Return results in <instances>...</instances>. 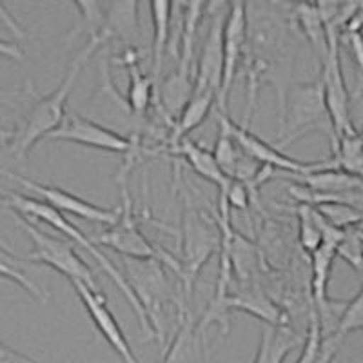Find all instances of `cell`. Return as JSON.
<instances>
[{"instance_id":"ab89813d","label":"cell","mask_w":363,"mask_h":363,"mask_svg":"<svg viewBox=\"0 0 363 363\" xmlns=\"http://www.w3.org/2000/svg\"><path fill=\"white\" fill-rule=\"evenodd\" d=\"M359 133H362V136H363V129H362V131H359Z\"/></svg>"},{"instance_id":"ac0fdd59","label":"cell","mask_w":363,"mask_h":363,"mask_svg":"<svg viewBox=\"0 0 363 363\" xmlns=\"http://www.w3.org/2000/svg\"><path fill=\"white\" fill-rule=\"evenodd\" d=\"M336 256H338V247L329 244H322L314 255H311V271H313V274H311V294H313V307L322 318V323L327 320V313L333 309L327 287H329L330 271H333Z\"/></svg>"},{"instance_id":"cb8c5ba5","label":"cell","mask_w":363,"mask_h":363,"mask_svg":"<svg viewBox=\"0 0 363 363\" xmlns=\"http://www.w3.org/2000/svg\"><path fill=\"white\" fill-rule=\"evenodd\" d=\"M289 11L293 13L291 17L296 22L298 29H301L303 37L313 45V50L316 51L318 57L322 55L323 58V55L327 53V28L322 15H320V9H318L316 2L314 4H311V2L291 4Z\"/></svg>"},{"instance_id":"ffe728a7","label":"cell","mask_w":363,"mask_h":363,"mask_svg":"<svg viewBox=\"0 0 363 363\" xmlns=\"http://www.w3.org/2000/svg\"><path fill=\"white\" fill-rule=\"evenodd\" d=\"M129 73V89H128V104L131 111L135 113L138 118L147 115L151 104L155 99V80L151 79V74H145L140 71L138 66V57L135 53V48H129L124 55V60Z\"/></svg>"},{"instance_id":"5bb4252c","label":"cell","mask_w":363,"mask_h":363,"mask_svg":"<svg viewBox=\"0 0 363 363\" xmlns=\"http://www.w3.org/2000/svg\"><path fill=\"white\" fill-rule=\"evenodd\" d=\"M11 180L21 184L26 189H31L33 193L40 194L42 199H44V202L48 203V206L53 207V209H57L58 213H67V215H73L77 216V218L87 220V222L104 223V225L109 227H111L120 216V207L118 209L100 207L96 206V203H91L87 202V200L77 196V194L69 193V191H64L62 187L50 186V184H40V182H35L31 180V178L26 177H18V174H11Z\"/></svg>"},{"instance_id":"ba28073f","label":"cell","mask_w":363,"mask_h":363,"mask_svg":"<svg viewBox=\"0 0 363 363\" xmlns=\"http://www.w3.org/2000/svg\"><path fill=\"white\" fill-rule=\"evenodd\" d=\"M9 213L13 215L15 223L18 227H22L26 235L29 236V240L33 242V252L28 256L29 262L48 265L53 271L60 272L62 277H66L69 280V284L71 281H82V284L89 285L91 289L100 291L95 274H93L89 265L77 255L74 244H71L67 240L48 235L42 229H38L31 220L18 215L17 211H9Z\"/></svg>"},{"instance_id":"f35d334b","label":"cell","mask_w":363,"mask_h":363,"mask_svg":"<svg viewBox=\"0 0 363 363\" xmlns=\"http://www.w3.org/2000/svg\"><path fill=\"white\" fill-rule=\"evenodd\" d=\"M2 363H35V362H31L29 358H26V356L11 351L9 347L4 345L2 347Z\"/></svg>"},{"instance_id":"2e32d148","label":"cell","mask_w":363,"mask_h":363,"mask_svg":"<svg viewBox=\"0 0 363 363\" xmlns=\"http://www.w3.org/2000/svg\"><path fill=\"white\" fill-rule=\"evenodd\" d=\"M229 309L251 314V316L262 320L264 325L277 327V329H280V327H289L287 314L255 281L247 284V287H244V289H238L236 293H231V296H229Z\"/></svg>"},{"instance_id":"30bf717a","label":"cell","mask_w":363,"mask_h":363,"mask_svg":"<svg viewBox=\"0 0 363 363\" xmlns=\"http://www.w3.org/2000/svg\"><path fill=\"white\" fill-rule=\"evenodd\" d=\"M327 53L322 58V74L320 79L323 82L325 91V102L329 109L330 122H333V136H338L356 133L351 120V99H349V89H347L345 77H343L342 55H340V38L342 31L336 26L327 24Z\"/></svg>"},{"instance_id":"836d02e7","label":"cell","mask_w":363,"mask_h":363,"mask_svg":"<svg viewBox=\"0 0 363 363\" xmlns=\"http://www.w3.org/2000/svg\"><path fill=\"white\" fill-rule=\"evenodd\" d=\"M220 193L225 194V199L229 202V206H231V209L245 211L249 207V202H251V193H249L247 186L238 180H231V184L225 189L220 191Z\"/></svg>"},{"instance_id":"277c9868","label":"cell","mask_w":363,"mask_h":363,"mask_svg":"<svg viewBox=\"0 0 363 363\" xmlns=\"http://www.w3.org/2000/svg\"><path fill=\"white\" fill-rule=\"evenodd\" d=\"M135 158L125 157L124 164L120 165L118 171V186H120V199H122V206H120V216L111 227H108L102 235L95 236L96 245H106V247L115 249L122 258H136V260H147V258H157L162 264L167 265L171 271L177 274L180 280L182 267L180 260L174 258L169 251H165L164 247H158L153 244L147 236L142 233L140 225H138V216L135 215V207H133L131 194H129L128 187V173L131 171Z\"/></svg>"},{"instance_id":"1f68e13d","label":"cell","mask_w":363,"mask_h":363,"mask_svg":"<svg viewBox=\"0 0 363 363\" xmlns=\"http://www.w3.org/2000/svg\"><path fill=\"white\" fill-rule=\"evenodd\" d=\"M323 342V325L322 318L318 314V311H311L309 316V327H307V335L303 340V347H301V352L298 356L296 363H314L316 362V356L320 352V347Z\"/></svg>"},{"instance_id":"603a6c76","label":"cell","mask_w":363,"mask_h":363,"mask_svg":"<svg viewBox=\"0 0 363 363\" xmlns=\"http://www.w3.org/2000/svg\"><path fill=\"white\" fill-rule=\"evenodd\" d=\"M300 338L289 327H269L264 325L260 330V342L252 363H284Z\"/></svg>"},{"instance_id":"9a60e30c","label":"cell","mask_w":363,"mask_h":363,"mask_svg":"<svg viewBox=\"0 0 363 363\" xmlns=\"http://www.w3.org/2000/svg\"><path fill=\"white\" fill-rule=\"evenodd\" d=\"M223 6H225V2H220L216 6V11L209 13L211 24L207 29L202 51H200L193 93L220 95L223 77V24H225V15L218 13V9Z\"/></svg>"},{"instance_id":"52a82bcc","label":"cell","mask_w":363,"mask_h":363,"mask_svg":"<svg viewBox=\"0 0 363 363\" xmlns=\"http://www.w3.org/2000/svg\"><path fill=\"white\" fill-rule=\"evenodd\" d=\"M325 129L333 136V122L325 102L322 79L294 84L280 113V145L298 140L303 135Z\"/></svg>"},{"instance_id":"f1b7e54d","label":"cell","mask_w":363,"mask_h":363,"mask_svg":"<svg viewBox=\"0 0 363 363\" xmlns=\"http://www.w3.org/2000/svg\"><path fill=\"white\" fill-rule=\"evenodd\" d=\"M220 131L218 136H216L215 149H213V155H215L216 162H218L220 169L227 174V177L233 180V174H235L236 165H238V160L242 158L244 151L240 149V145L236 144V140L233 138L231 131L227 129V125L218 120Z\"/></svg>"},{"instance_id":"44dd1931","label":"cell","mask_w":363,"mask_h":363,"mask_svg":"<svg viewBox=\"0 0 363 363\" xmlns=\"http://www.w3.org/2000/svg\"><path fill=\"white\" fill-rule=\"evenodd\" d=\"M151 21H153V44H151V79L160 84V73L164 67L165 50L171 35V18H173L174 4L171 2H151Z\"/></svg>"},{"instance_id":"7402d4cb","label":"cell","mask_w":363,"mask_h":363,"mask_svg":"<svg viewBox=\"0 0 363 363\" xmlns=\"http://www.w3.org/2000/svg\"><path fill=\"white\" fill-rule=\"evenodd\" d=\"M140 35L138 24V2H111L106 9V21L99 37L109 42L111 38H122L131 42Z\"/></svg>"},{"instance_id":"4dcf8cb0","label":"cell","mask_w":363,"mask_h":363,"mask_svg":"<svg viewBox=\"0 0 363 363\" xmlns=\"http://www.w3.org/2000/svg\"><path fill=\"white\" fill-rule=\"evenodd\" d=\"M354 330H363V285L351 301H345V307H343L342 314L338 318L335 335L343 340Z\"/></svg>"},{"instance_id":"484cf974","label":"cell","mask_w":363,"mask_h":363,"mask_svg":"<svg viewBox=\"0 0 363 363\" xmlns=\"http://www.w3.org/2000/svg\"><path fill=\"white\" fill-rule=\"evenodd\" d=\"M298 216V240H300L301 249L307 255H314L323 244L322 231V215L318 213L316 207L309 203H300L296 207Z\"/></svg>"},{"instance_id":"3957f363","label":"cell","mask_w":363,"mask_h":363,"mask_svg":"<svg viewBox=\"0 0 363 363\" xmlns=\"http://www.w3.org/2000/svg\"><path fill=\"white\" fill-rule=\"evenodd\" d=\"M4 207L9 211H17L18 215L26 216L31 222H44L50 227L57 229L58 233H64L67 238H71L74 244L82 245L87 252H91V256L95 258L100 264V267L108 272V277L115 281V285L118 287V291L122 293V296L125 298V301L129 303V307L133 309V313L138 318V323H140V329L144 333L145 340H157V333L151 327L147 314H145L144 307L140 306L138 298L135 296L133 289L129 287L128 280H125L124 272L120 271L115 264L111 262L109 256L104 255L99 249V245L95 244V240L87 238L79 227L73 225V222L66 218L62 213H58L57 209H53L51 206L44 202V200L31 199V196H26L22 193H15V191H4Z\"/></svg>"},{"instance_id":"e0dca14e","label":"cell","mask_w":363,"mask_h":363,"mask_svg":"<svg viewBox=\"0 0 363 363\" xmlns=\"http://www.w3.org/2000/svg\"><path fill=\"white\" fill-rule=\"evenodd\" d=\"M167 153L173 155V157L184 158V160L191 165V169H193L194 173L199 174V177H202L203 180L211 182L213 186L218 187V191L225 189V187L231 184V178L220 169V165L218 162H216L213 151L202 147L199 142L186 138V140H182L177 147L169 149Z\"/></svg>"},{"instance_id":"9c48e42d","label":"cell","mask_w":363,"mask_h":363,"mask_svg":"<svg viewBox=\"0 0 363 363\" xmlns=\"http://www.w3.org/2000/svg\"><path fill=\"white\" fill-rule=\"evenodd\" d=\"M51 140L71 142V144L84 145V147L100 149L109 153H124L138 160L144 155H153L144 147L140 136H128L115 131L111 128L99 124L95 120L86 118L79 113H67L62 125L50 136Z\"/></svg>"},{"instance_id":"8fae6325","label":"cell","mask_w":363,"mask_h":363,"mask_svg":"<svg viewBox=\"0 0 363 363\" xmlns=\"http://www.w3.org/2000/svg\"><path fill=\"white\" fill-rule=\"evenodd\" d=\"M218 120L227 125V129L231 131L233 138L240 149L244 151L247 157L252 160L260 162L262 165H269L272 169L284 171L287 174H309L318 169H325V167H333V162H301L298 158H291L285 153H281V149L277 145H271L269 142L262 140L260 136H256L251 131V128H245L242 124H236L235 120L227 116V113H218Z\"/></svg>"},{"instance_id":"74e56055","label":"cell","mask_w":363,"mask_h":363,"mask_svg":"<svg viewBox=\"0 0 363 363\" xmlns=\"http://www.w3.org/2000/svg\"><path fill=\"white\" fill-rule=\"evenodd\" d=\"M351 33H363V2H359L358 8H356L354 15L349 21V24L345 26L342 35H351Z\"/></svg>"},{"instance_id":"83f0119b","label":"cell","mask_w":363,"mask_h":363,"mask_svg":"<svg viewBox=\"0 0 363 363\" xmlns=\"http://www.w3.org/2000/svg\"><path fill=\"white\" fill-rule=\"evenodd\" d=\"M74 8L79 9L80 22L77 24V28L71 29L69 33H67L66 40L77 38L80 33H87L89 38L99 37L104 28V21H106L108 4H100V2H74Z\"/></svg>"},{"instance_id":"8d00e7d4","label":"cell","mask_w":363,"mask_h":363,"mask_svg":"<svg viewBox=\"0 0 363 363\" xmlns=\"http://www.w3.org/2000/svg\"><path fill=\"white\" fill-rule=\"evenodd\" d=\"M347 42H349V48H351L352 58L358 64L359 71L363 73V33H351V35H342Z\"/></svg>"},{"instance_id":"6da1fadb","label":"cell","mask_w":363,"mask_h":363,"mask_svg":"<svg viewBox=\"0 0 363 363\" xmlns=\"http://www.w3.org/2000/svg\"><path fill=\"white\" fill-rule=\"evenodd\" d=\"M280 8L281 4H267V2L245 4L247 45H245L244 69L247 77V106H245V118L242 122L245 128L251 125L258 87L262 86V82L277 79L280 113L285 108L287 96L281 79L293 64V58H289L293 33H291L289 21L285 13L280 11Z\"/></svg>"},{"instance_id":"4316f807","label":"cell","mask_w":363,"mask_h":363,"mask_svg":"<svg viewBox=\"0 0 363 363\" xmlns=\"http://www.w3.org/2000/svg\"><path fill=\"white\" fill-rule=\"evenodd\" d=\"M231 252L235 277L242 284H252V274H255L256 264H258L255 244H251L244 235H240L238 231H235V235H233Z\"/></svg>"},{"instance_id":"5b68a950","label":"cell","mask_w":363,"mask_h":363,"mask_svg":"<svg viewBox=\"0 0 363 363\" xmlns=\"http://www.w3.org/2000/svg\"><path fill=\"white\" fill-rule=\"evenodd\" d=\"M222 245V233L218 222L211 218L203 209L194 206L189 196H184L180 220V267H182V294L184 306L189 309L191 296H193L194 281L199 278L203 265L220 252Z\"/></svg>"},{"instance_id":"7a4b0ae2","label":"cell","mask_w":363,"mask_h":363,"mask_svg":"<svg viewBox=\"0 0 363 363\" xmlns=\"http://www.w3.org/2000/svg\"><path fill=\"white\" fill-rule=\"evenodd\" d=\"M102 44H106L102 37L89 38L87 44L80 50V53L73 58L69 71H67L60 86L53 93L40 96L33 89H29V93L35 96L33 106L29 108L24 118L13 128V131L4 133L6 147L9 149V153L13 157L24 158L35 147L37 142H40L42 138H50L62 125V122L67 116L66 104L71 91L74 89V86L79 82L84 66L89 62V58L96 53V50Z\"/></svg>"},{"instance_id":"8992f818","label":"cell","mask_w":363,"mask_h":363,"mask_svg":"<svg viewBox=\"0 0 363 363\" xmlns=\"http://www.w3.org/2000/svg\"><path fill=\"white\" fill-rule=\"evenodd\" d=\"M122 271L129 287L144 307L151 327L157 333V340L164 345L165 307L169 303H177V294L165 272V265L157 258H147V260L122 258Z\"/></svg>"},{"instance_id":"d4e9b609","label":"cell","mask_w":363,"mask_h":363,"mask_svg":"<svg viewBox=\"0 0 363 363\" xmlns=\"http://www.w3.org/2000/svg\"><path fill=\"white\" fill-rule=\"evenodd\" d=\"M333 144V167L345 173L356 174L363 178V136L362 133H349V135L330 138Z\"/></svg>"},{"instance_id":"d6a6232c","label":"cell","mask_w":363,"mask_h":363,"mask_svg":"<svg viewBox=\"0 0 363 363\" xmlns=\"http://www.w3.org/2000/svg\"><path fill=\"white\" fill-rule=\"evenodd\" d=\"M338 256H342L347 264H351L356 271L362 272L363 269V238L359 229L347 231L345 238L338 247Z\"/></svg>"},{"instance_id":"f546056e","label":"cell","mask_w":363,"mask_h":363,"mask_svg":"<svg viewBox=\"0 0 363 363\" xmlns=\"http://www.w3.org/2000/svg\"><path fill=\"white\" fill-rule=\"evenodd\" d=\"M314 207L330 225L338 227V229H345L347 231V227L351 229V227L363 222V211L356 209V207L349 206V203L322 202L316 203Z\"/></svg>"},{"instance_id":"60d3db41","label":"cell","mask_w":363,"mask_h":363,"mask_svg":"<svg viewBox=\"0 0 363 363\" xmlns=\"http://www.w3.org/2000/svg\"><path fill=\"white\" fill-rule=\"evenodd\" d=\"M362 274H363V269H362Z\"/></svg>"},{"instance_id":"d6986e66","label":"cell","mask_w":363,"mask_h":363,"mask_svg":"<svg viewBox=\"0 0 363 363\" xmlns=\"http://www.w3.org/2000/svg\"><path fill=\"white\" fill-rule=\"evenodd\" d=\"M218 104V95L215 93H193L189 104L186 106V109L182 111V115L178 116V120L174 122V128L169 135V140L160 151H169V149L177 147L182 140L189 138V133H193L194 129L200 128V125L206 122V118L209 116L213 106ZM158 151V153H160Z\"/></svg>"},{"instance_id":"d590c367","label":"cell","mask_w":363,"mask_h":363,"mask_svg":"<svg viewBox=\"0 0 363 363\" xmlns=\"http://www.w3.org/2000/svg\"><path fill=\"white\" fill-rule=\"evenodd\" d=\"M342 342H343V340L338 338L335 333H333V335L323 336L322 347H320V352H318L316 362H314V363H333V362H335V358H336V354H338Z\"/></svg>"},{"instance_id":"4fadbf2b","label":"cell","mask_w":363,"mask_h":363,"mask_svg":"<svg viewBox=\"0 0 363 363\" xmlns=\"http://www.w3.org/2000/svg\"><path fill=\"white\" fill-rule=\"evenodd\" d=\"M71 287H73L77 296L82 301L84 309L89 314L91 322L95 323L100 336L109 343V347L122 358V362L140 363L135 356V352H133L131 345H129L128 338L124 335V330H122L120 323L116 322L115 314L109 309L106 296L100 291L91 289L89 285L82 284V281H71Z\"/></svg>"},{"instance_id":"e575fe53","label":"cell","mask_w":363,"mask_h":363,"mask_svg":"<svg viewBox=\"0 0 363 363\" xmlns=\"http://www.w3.org/2000/svg\"><path fill=\"white\" fill-rule=\"evenodd\" d=\"M2 272H4V278H11L13 281H18V284H21L22 287L28 291V293H31V296L38 298V300L44 301V303H45V300H48V294L42 293V291L38 289L33 281L29 280L28 277H24V272H21V271H17L15 267H11V265H9V262L6 260V258L2 260Z\"/></svg>"},{"instance_id":"7c38bea8","label":"cell","mask_w":363,"mask_h":363,"mask_svg":"<svg viewBox=\"0 0 363 363\" xmlns=\"http://www.w3.org/2000/svg\"><path fill=\"white\" fill-rule=\"evenodd\" d=\"M247 45V9L242 2L229 4L223 24V77L218 95V113L227 111L236 71L245 57Z\"/></svg>"}]
</instances>
